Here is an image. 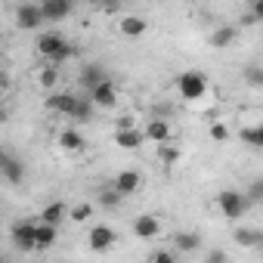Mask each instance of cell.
<instances>
[{
  "label": "cell",
  "instance_id": "obj_1",
  "mask_svg": "<svg viewBox=\"0 0 263 263\" xmlns=\"http://www.w3.org/2000/svg\"><path fill=\"white\" fill-rule=\"evenodd\" d=\"M217 204H220V211H223L226 220H241V217L248 214V201H245V195L235 192V189H223V192L217 195Z\"/></svg>",
  "mask_w": 263,
  "mask_h": 263
},
{
  "label": "cell",
  "instance_id": "obj_2",
  "mask_svg": "<svg viewBox=\"0 0 263 263\" xmlns=\"http://www.w3.org/2000/svg\"><path fill=\"white\" fill-rule=\"evenodd\" d=\"M177 87H180L183 99H201L208 93V78L201 71H186V74H180Z\"/></svg>",
  "mask_w": 263,
  "mask_h": 263
},
{
  "label": "cell",
  "instance_id": "obj_3",
  "mask_svg": "<svg viewBox=\"0 0 263 263\" xmlns=\"http://www.w3.org/2000/svg\"><path fill=\"white\" fill-rule=\"evenodd\" d=\"M16 25L22 31H37L44 25V16H41V4H19L16 7Z\"/></svg>",
  "mask_w": 263,
  "mask_h": 263
},
{
  "label": "cell",
  "instance_id": "obj_4",
  "mask_svg": "<svg viewBox=\"0 0 263 263\" xmlns=\"http://www.w3.org/2000/svg\"><path fill=\"white\" fill-rule=\"evenodd\" d=\"M115 241H118V232H115L111 226H105V223L93 226V229H90V235H87V245H90V251H96V254H102V251L115 248Z\"/></svg>",
  "mask_w": 263,
  "mask_h": 263
},
{
  "label": "cell",
  "instance_id": "obj_5",
  "mask_svg": "<svg viewBox=\"0 0 263 263\" xmlns=\"http://www.w3.org/2000/svg\"><path fill=\"white\" fill-rule=\"evenodd\" d=\"M71 10H74L71 0H44V4H41L44 22H62V19L71 16Z\"/></svg>",
  "mask_w": 263,
  "mask_h": 263
},
{
  "label": "cell",
  "instance_id": "obj_6",
  "mask_svg": "<svg viewBox=\"0 0 263 263\" xmlns=\"http://www.w3.org/2000/svg\"><path fill=\"white\" fill-rule=\"evenodd\" d=\"M90 102H93V108L99 105V108H111L115 102H118V87L105 78L102 84H96L93 90H90Z\"/></svg>",
  "mask_w": 263,
  "mask_h": 263
},
{
  "label": "cell",
  "instance_id": "obj_7",
  "mask_svg": "<svg viewBox=\"0 0 263 263\" xmlns=\"http://www.w3.org/2000/svg\"><path fill=\"white\" fill-rule=\"evenodd\" d=\"M34 220H22V223H16L13 226V241H16V248L19 251H34Z\"/></svg>",
  "mask_w": 263,
  "mask_h": 263
},
{
  "label": "cell",
  "instance_id": "obj_8",
  "mask_svg": "<svg viewBox=\"0 0 263 263\" xmlns=\"http://www.w3.org/2000/svg\"><path fill=\"white\" fill-rule=\"evenodd\" d=\"M140 186H143V177H140V171H121V174L115 177V186H111V189H115V192L124 198V195H134Z\"/></svg>",
  "mask_w": 263,
  "mask_h": 263
},
{
  "label": "cell",
  "instance_id": "obj_9",
  "mask_svg": "<svg viewBox=\"0 0 263 263\" xmlns=\"http://www.w3.org/2000/svg\"><path fill=\"white\" fill-rule=\"evenodd\" d=\"M62 44H65V37L62 34H56V31H44V34H37V53L41 56H47V59H56V53L62 50Z\"/></svg>",
  "mask_w": 263,
  "mask_h": 263
},
{
  "label": "cell",
  "instance_id": "obj_10",
  "mask_svg": "<svg viewBox=\"0 0 263 263\" xmlns=\"http://www.w3.org/2000/svg\"><path fill=\"white\" fill-rule=\"evenodd\" d=\"M158 232H161V220H158V217L140 214V217L134 220V235H137V238H155Z\"/></svg>",
  "mask_w": 263,
  "mask_h": 263
},
{
  "label": "cell",
  "instance_id": "obj_11",
  "mask_svg": "<svg viewBox=\"0 0 263 263\" xmlns=\"http://www.w3.org/2000/svg\"><path fill=\"white\" fill-rule=\"evenodd\" d=\"M74 105H78V96L74 93H53L50 99H47V108L50 111H59V115H74Z\"/></svg>",
  "mask_w": 263,
  "mask_h": 263
},
{
  "label": "cell",
  "instance_id": "obj_12",
  "mask_svg": "<svg viewBox=\"0 0 263 263\" xmlns=\"http://www.w3.org/2000/svg\"><path fill=\"white\" fill-rule=\"evenodd\" d=\"M143 137L152 140V143H158V146H164V143L171 140V124H167L164 118H155V121H149V127H146Z\"/></svg>",
  "mask_w": 263,
  "mask_h": 263
},
{
  "label": "cell",
  "instance_id": "obj_13",
  "mask_svg": "<svg viewBox=\"0 0 263 263\" xmlns=\"http://www.w3.org/2000/svg\"><path fill=\"white\" fill-rule=\"evenodd\" d=\"M143 143H146V137L140 134L137 127H134V130H121V134L115 130V146H118V149H140Z\"/></svg>",
  "mask_w": 263,
  "mask_h": 263
},
{
  "label": "cell",
  "instance_id": "obj_14",
  "mask_svg": "<svg viewBox=\"0 0 263 263\" xmlns=\"http://www.w3.org/2000/svg\"><path fill=\"white\" fill-rule=\"evenodd\" d=\"M65 201H53V204H47L44 211H41V223L44 226H59L62 220H65Z\"/></svg>",
  "mask_w": 263,
  "mask_h": 263
},
{
  "label": "cell",
  "instance_id": "obj_15",
  "mask_svg": "<svg viewBox=\"0 0 263 263\" xmlns=\"http://www.w3.org/2000/svg\"><path fill=\"white\" fill-rule=\"evenodd\" d=\"M118 28H121V34H127V37H140V34H146L149 25H146L143 16H124Z\"/></svg>",
  "mask_w": 263,
  "mask_h": 263
},
{
  "label": "cell",
  "instance_id": "obj_16",
  "mask_svg": "<svg viewBox=\"0 0 263 263\" xmlns=\"http://www.w3.org/2000/svg\"><path fill=\"white\" fill-rule=\"evenodd\" d=\"M235 37H238V28H235V25H220V28L211 34V44H214V50H223V47H229Z\"/></svg>",
  "mask_w": 263,
  "mask_h": 263
},
{
  "label": "cell",
  "instance_id": "obj_17",
  "mask_svg": "<svg viewBox=\"0 0 263 263\" xmlns=\"http://www.w3.org/2000/svg\"><path fill=\"white\" fill-rule=\"evenodd\" d=\"M56 235H59L56 226H44V223H37V226H34V251H37V248L47 251V248L56 241Z\"/></svg>",
  "mask_w": 263,
  "mask_h": 263
},
{
  "label": "cell",
  "instance_id": "obj_18",
  "mask_svg": "<svg viewBox=\"0 0 263 263\" xmlns=\"http://www.w3.org/2000/svg\"><path fill=\"white\" fill-rule=\"evenodd\" d=\"M232 238H235L241 248H257V245L263 241V232H260V229H245V226H238V229L232 232Z\"/></svg>",
  "mask_w": 263,
  "mask_h": 263
},
{
  "label": "cell",
  "instance_id": "obj_19",
  "mask_svg": "<svg viewBox=\"0 0 263 263\" xmlns=\"http://www.w3.org/2000/svg\"><path fill=\"white\" fill-rule=\"evenodd\" d=\"M78 81H81V87H84V90H93L96 84H102V81H105V71H102L99 65H87V68L81 71V78H78Z\"/></svg>",
  "mask_w": 263,
  "mask_h": 263
},
{
  "label": "cell",
  "instance_id": "obj_20",
  "mask_svg": "<svg viewBox=\"0 0 263 263\" xmlns=\"http://www.w3.org/2000/svg\"><path fill=\"white\" fill-rule=\"evenodd\" d=\"M238 137H241L251 149H263V127H260V124H254V127H241V130H238Z\"/></svg>",
  "mask_w": 263,
  "mask_h": 263
},
{
  "label": "cell",
  "instance_id": "obj_21",
  "mask_svg": "<svg viewBox=\"0 0 263 263\" xmlns=\"http://www.w3.org/2000/svg\"><path fill=\"white\" fill-rule=\"evenodd\" d=\"M59 146L68 149V152H81L84 149V137L78 134V130H62V134H59Z\"/></svg>",
  "mask_w": 263,
  "mask_h": 263
},
{
  "label": "cell",
  "instance_id": "obj_22",
  "mask_svg": "<svg viewBox=\"0 0 263 263\" xmlns=\"http://www.w3.org/2000/svg\"><path fill=\"white\" fill-rule=\"evenodd\" d=\"M4 180L7 183H22V177H25V167H22V161H16V158H10L7 164H4Z\"/></svg>",
  "mask_w": 263,
  "mask_h": 263
},
{
  "label": "cell",
  "instance_id": "obj_23",
  "mask_svg": "<svg viewBox=\"0 0 263 263\" xmlns=\"http://www.w3.org/2000/svg\"><path fill=\"white\" fill-rule=\"evenodd\" d=\"M90 217H93V204H90V201H81V204H74V208L68 211V220H71V223H87Z\"/></svg>",
  "mask_w": 263,
  "mask_h": 263
},
{
  "label": "cell",
  "instance_id": "obj_24",
  "mask_svg": "<svg viewBox=\"0 0 263 263\" xmlns=\"http://www.w3.org/2000/svg\"><path fill=\"white\" fill-rule=\"evenodd\" d=\"M174 245H177L180 251H195V248H201V238H198V232H180V235L174 238Z\"/></svg>",
  "mask_w": 263,
  "mask_h": 263
},
{
  "label": "cell",
  "instance_id": "obj_25",
  "mask_svg": "<svg viewBox=\"0 0 263 263\" xmlns=\"http://www.w3.org/2000/svg\"><path fill=\"white\" fill-rule=\"evenodd\" d=\"M71 118H78V121H90V118H93V102H90V99H78Z\"/></svg>",
  "mask_w": 263,
  "mask_h": 263
},
{
  "label": "cell",
  "instance_id": "obj_26",
  "mask_svg": "<svg viewBox=\"0 0 263 263\" xmlns=\"http://www.w3.org/2000/svg\"><path fill=\"white\" fill-rule=\"evenodd\" d=\"M241 195H245V201H248V208H251V204H260V198H263V183L257 180V183H254V186H251L248 192H241Z\"/></svg>",
  "mask_w": 263,
  "mask_h": 263
},
{
  "label": "cell",
  "instance_id": "obj_27",
  "mask_svg": "<svg viewBox=\"0 0 263 263\" xmlns=\"http://www.w3.org/2000/svg\"><path fill=\"white\" fill-rule=\"evenodd\" d=\"M99 204H102V208H118V204H121V195H118L115 189H102V192H99Z\"/></svg>",
  "mask_w": 263,
  "mask_h": 263
},
{
  "label": "cell",
  "instance_id": "obj_28",
  "mask_svg": "<svg viewBox=\"0 0 263 263\" xmlns=\"http://www.w3.org/2000/svg\"><path fill=\"white\" fill-rule=\"evenodd\" d=\"M56 81H59V71H56L53 65L41 71V87H47V90H50V87H56Z\"/></svg>",
  "mask_w": 263,
  "mask_h": 263
},
{
  "label": "cell",
  "instance_id": "obj_29",
  "mask_svg": "<svg viewBox=\"0 0 263 263\" xmlns=\"http://www.w3.org/2000/svg\"><path fill=\"white\" fill-rule=\"evenodd\" d=\"M226 137H229V130H226V124H211V140L223 143Z\"/></svg>",
  "mask_w": 263,
  "mask_h": 263
},
{
  "label": "cell",
  "instance_id": "obj_30",
  "mask_svg": "<svg viewBox=\"0 0 263 263\" xmlns=\"http://www.w3.org/2000/svg\"><path fill=\"white\" fill-rule=\"evenodd\" d=\"M134 124H137V121L130 118V115H121V118L115 121V127H118V134H121V130H134Z\"/></svg>",
  "mask_w": 263,
  "mask_h": 263
},
{
  "label": "cell",
  "instance_id": "obj_31",
  "mask_svg": "<svg viewBox=\"0 0 263 263\" xmlns=\"http://www.w3.org/2000/svg\"><path fill=\"white\" fill-rule=\"evenodd\" d=\"M152 263H177V260H174L171 251H155V254H152Z\"/></svg>",
  "mask_w": 263,
  "mask_h": 263
},
{
  "label": "cell",
  "instance_id": "obj_32",
  "mask_svg": "<svg viewBox=\"0 0 263 263\" xmlns=\"http://www.w3.org/2000/svg\"><path fill=\"white\" fill-rule=\"evenodd\" d=\"M68 56H74V47L65 41V44H62V50L56 53V59H53V62H62V59H68Z\"/></svg>",
  "mask_w": 263,
  "mask_h": 263
},
{
  "label": "cell",
  "instance_id": "obj_33",
  "mask_svg": "<svg viewBox=\"0 0 263 263\" xmlns=\"http://www.w3.org/2000/svg\"><path fill=\"white\" fill-rule=\"evenodd\" d=\"M177 158H180V152H177V149H164V146H161V161H167V164H174Z\"/></svg>",
  "mask_w": 263,
  "mask_h": 263
},
{
  "label": "cell",
  "instance_id": "obj_34",
  "mask_svg": "<svg viewBox=\"0 0 263 263\" xmlns=\"http://www.w3.org/2000/svg\"><path fill=\"white\" fill-rule=\"evenodd\" d=\"M248 81H251L254 87H260V68H248Z\"/></svg>",
  "mask_w": 263,
  "mask_h": 263
},
{
  "label": "cell",
  "instance_id": "obj_35",
  "mask_svg": "<svg viewBox=\"0 0 263 263\" xmlns=\"http://www.w3.org/2000/svg\"><path fill=\"white\" fill-rule=\"evenodd\" d=\"M208 263H226V254H223V251H214V254L208 257Z\"/></svg>",
  "mask_w": 263,
  "mask_h": 263
},
{
  "label": "cell",
  "instance_id": "obj_36",
  "mask_svg": "<svg viewBox=\"0 0 263 263\" xmlns=\"http://www.w3.org/2000/svg\"><path fill=\"white\" fill-rule=\"evenodd\" d=\"M10 158H13V155H7V152H4V149H0V171H4V164H7V161H10Z\"/></svg>",
  "mask_w": 263,
  "mask_h": 263
}]
</instances>
